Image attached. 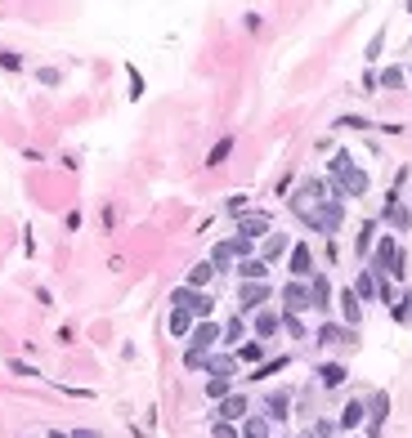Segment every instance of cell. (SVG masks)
I'll return each mask as SVG.
<instances>
[{
  "instance_id": "cell-44",
  "label": "cell",
  "mask_w": 412,
  "mask_h": 438,
  "mask_svg": "<svg viewBox=\"0 0 412 438\" xmlns=\"http://www.w3.org/2000/svg\"><path fill=\"white\" fill-rule=\"evenodd\" d=\"M301 438H314V434H301Z\"/></svg>"
},
{
  "instance_id": "cell-20",
  "label": "cell",
  "mask_w": 412,
  "mask_h": 438,
  "mask_svg": "<svg viewBox=\"0 0 412 438\" xmlns=\"http://www.w3.org/2000/svg\"><path fill=\"white\" fill-rule=\"evenodd\" d=\"M238 273H242V282H265L269 264H265V260H242V264H238Z\"/></svg>"
},
{
  "instance_id": "cell-29",
  "label": "cell",
  "mask_w": 412,
  "mask_h": 438,
  "mask_svg": "<svg viewBox=\"0 0 412 438\" xmlns=\"http://www.w3.org/2000/svg\"><path fill=\"white\" fill-rule=\"evenodd\" d=\"M193 300H197V291H189V286H179V291L171 295V305H175V309H189V313H193Z\"/></svg>"
},
{
  "instance_id": "cell-5",
  "label": "cell",
  "mask_w": 412,
  "mask_h": 438,
  "mask_svg": "<svg viewBox=\"0 0 412 438\" xmlns=\"http://www.w3.org/2000/svg\"><path fill=\"white\" fill-rule=\"evenodd\" d=\"M269 300V282H242V291H238V305L251 313V309H260Z\"/></svg>"
},
{
  "instance_id": "cell-35",
  "label": "cell",
  "mask_w": 412,
  "mask_h": 438,
  "mask_svg": "<svg viewBox=\"0 0 412 438\" xmlns=\"http://www.w3.org/2000/svg\"><path fill=\"white\" fill-rule=\"evenodd\" d=\"M394 317H399V322H412V291L399 300V305H394Z\"/></svg>"
},
{
  "instance_id": "cell-43",
  "label": "cell",
  "mask_w": 412,
  "mask_h": 438,
  "mask_svg": "<svg viewBox=\"0 0 412 438\" xmlns=\"http://www.w3.org/2000/svg\"><path fill=\"white\" fill-rule=\"evenodd\" d=\"M49 438H68V434H49Z\"/></svg>"
},
{
  "instance_id": "cell-21",
  "label": "cell",
  "mask_w": 412,
  "mask_h": 438,
  "mask_svg": "<svg viewBox=\"0 0 412 438\" xmlns=\"http://www.w3.org/2000/svg\"><path fill=\"white\" fill-rule=\"evenodd\" d=\"M273 331H278V313H269V309H260V313H256V335H260V340H269Z\"/></svg>"
},
{
  "instance_id": "cell-8",
  "label": "cell",
  "mask_w": 412,
  "mask_h": 438,
  "mask_svg": "<svg viewBox=\"0 0 412 438\" xmlns=\"http://www.w3.org/2000/svg\"><path fill=\"white\" fill-rule=\"evenodd\" d=\"M189 349H197V353H206V349H216V340H220V327L216 322H197L193 327V335H189Z\"/></svg>"
},
{
  "instance_id": "cell-34",
  "label": "cell",
  "mask_w": 412,
  "mask_h": 438,
  "mask_svg": "<svg viewBox=\"0 0 412 438\" xmlns=\"http://www.w3.org/2000/svg\"><path fill=\"white\" fill-rule=\"evenodd\" d=\"M228 250H233V260H238V255L251 260V242H246V238H228Z\"/></svg>"
},
{
  "instance_id": "cell-9",
  "label": "cell",
  "mask_w": 412,
  "mask_h": 438,
  "mask_svg": "<svg viewBox=\"0 0 412 438\" xmlns=\"http://www.w3.org/2000/svg\"><path fill=\"white\" fill-rule=\"evenodd\" d=\"M386 224H394L399 233H403V228H412V210H408L394 193H390V201H386Z\"/></svg>"
},
{
  "instance_id": "cell-14",
  "label": "cell",
  "mask_w": 412,
  "mask_h": 438,
  "mask_svg": "<svg viewBox=\"0 0 412 438\" xmlns=\"http://www.w3.org/2000/svg\"><path fill=\"white\" fill-rule=\"evenodd\" d=\"M309 300H314V309H327V305H332V282H327V277H309Z\"/></svg>"
},
{
  "instance_id": "cell-33",
  "label": "cell",
  "mask_w": 412,
  "mask_h": 438,
  "mask_svg": "<svg viewBox=\"0 0 412 438\" xmlns=\"http://www.w3.org/2000/svg\"><path fill=\"white\" fill-rule=\"evenodd\" d=\"M381 86L399 90V86H403V67H386V72H381Z\"/></svg>"
},
{
  "instance_id": "cell-25",
  "label": "cell",
  "mask_w": 412,
  "mask_h": 438,
  "mask_svg": "<svg viewBox=\"0 0 412 438\" xmlns=\"http://www.w3.org/2000/svg\"><path fill=\"white\" fill-rule=\"evenodd\" d=\"M206 394L224 402V398H228V376H211V380H206Z\"/></svg>"
},
{
  "instance_id": "cell-18",
  "label": "cell",
  "mask_w": 412,
  "mask_h": 438,
  "mask_svg": "<svg viewBox=\"0 0 412 438\" xmlns=\"http://www.w3.org/2000/svg\"><path fill=\"white\" fill-rule=\"evenodd\" d=\"M363 420H368V407H363V402H345V412H341V425L345 429H354V425H363Z\"/></svg>"
},
{
  "instance_id": "cell-26",
  "label": "cell",
  "mask_w": 412,
  "mask_h": 438,
  "mask_svg": "<svg viewBox=\"0 0 412 438\" xmlns=\"http://www.w3.org/2000/svg\"><path fill=\"white\" fill-rule=\"evenodd\" d=\"M211 309H216V300L197 291V300H193V317H202V322H206V317H211Z\"/></svg>"
},
{
  "instance_id": "cell-11",
  "label": "cell",
  "mask_w": 412,
  "mask_h": 438,
  "mask_svg": "<svg viewBox=\"0 0 412 438\" xmlns=\"http://www.w3.org/2000/svg\"><path fill=\"white\" fill-rule=\"evenodd\" d=\"M341 313H345V327L354 331V322L363 317V300L354 295V286H350V291H341Z\"/></svg>"
},
{
  "instance_id": "cell-32",
  "label": "cell",
  "mask_w": 412,
  "mask_h": 438,
  "mask_svg": "<svg viewBox=\"0 0 412 438\" xmlns=\"http://www.w3.org/2000/svg\"><path fill=\"white\" fill-rule=\"evenodd\" d=\"M350 165H354V161H350V153H336L332 161H327V170H332V179H336V175H345V170H350Z\"/></svg>"
},
{
  "instance_id": "cell-40",
  "label": "cell",
  "mask_w": 412,
  "mask_h": 438,
  "mask_svg": "<svg viewBox=\"0 0 412 438\" xmlns=\"http://www.w3.org/2000/svg\"><path fill=\"white\" fill-rule=\"evenodd\" d=\"M211 434H216V438H242L233 425H224V420H216V429H211Z\"/></svg>"
},
{
  "instance_id": "cell-27",
  "label": "cell",
  "mask_w": 412,
  "mask_h": 438,
  "mask_svg": "<svg viewBox=\"0 0 412 438\" xmlns=\"http://www.w3.org/2000/svg\"><path fill=\"white\" fill-rule=\"evenodd\" d=\"M228 153H233V139H220L216 148H211V157H206V165H220V161H224Z\"/></svg>"
},
{
  "instance_id": "cell-30",
  "label": "cell",
  "mask_w": 412,
  "mask_h": 438,
  "mask_svg": "<svg viewBox=\"0 0 412 438\" xmlns=\"http://www.w3.org/2000/svg\"><path fill=\"white\" fill-rule=\"evenodd\" d=\"M283 250H287V238H283V233H273V238L265 242V264H269L273 255H283Z\"/></svg>"
},
{
  "instance_id": "cell-15",
  "label": "cell",
  "mask_w": 412,
  "mask_h": 438,
  "mask_svg": "<svg viewBox=\"0 0 412 438\" xmlns=\"http://www.w3.org/2000/svg\"><path fill=\"white\" fill-rule=\"evenodd\" d=\"M376 291H381V277H376L372 268H363V273H358V282H354V295H358V300H372Z\"/></svg>"
},
{
  "instance_id": "cell-42",
  "label": "cell",
  "mask_w": 412,
  "mask_h": 438,
  "mask_svg": "<svg viewBox=\"0 0 412 438\" xmlns=\"http://www.w3.org/2000/svg\"><path fill=\"white\" fill-rule=\"evenodd\" d=\"M68 438H99V434H94V429H72Z\"/></svg>"
},
{
  "instance_id": "cell-36",
  "label": "cell",
  "mask_w": 412,
  "mask_h": 438,
  "mask_svg": "<svg viewBox=\"0 0 412 438\" xmlns=\"http://www.w3.org/2000/svg\"><path fill=\"white\" fill-rule=\"evenodd\" d=\"M283 367H287V358H273V362H265V367H260V372H256L251 380H265V376H273V372H283Z\"/></svg>"
},
{
  "instance_id": "cell-1",
  "label": "cell",
  "mask_w": 412,
  "mask_h": 438,
  "mask_svg": "<svg viewBox=\"0 0 412 438\" xmlns=\"http://www.w3.org/2000/svg\"><path fill=\"white\" fill-rule=\"evenodd\" d=\"M372 268H376V273H390V277H403L408 273V255L399 250L394 238H381V242H376V255H372Z\"/></svg>"
},
{
  "instance_id": "cell-3",
  "label": "cell",
  "mask_w": 412,
  "mask_h": 438,
  "mask_svg": "<svg viewBox=\"0 0 412 438\" xmlns=\"http://www.w3.org/2000/svg\"><path fill=\"white\" fill-rule=\"evenodd\" d=\"M283 305H287V313H296V317H301L305 309H314L309 286H305V282H287V286H283Z\"/></svg>"
},
{
  "instance_id": "cell-41",
  "label": "cell",
  "mask_w": 412,
  "mask_h": 438,
  "mask_svg": "<svg viewBox=\"0 0 412 438\" xmlns=\"http://www.w3.org/2000/svg\"><path fill=\"white\" fill-rule=\"evenodd\" d=\"M332 434H336L332 420H318V425H314V438H332Z\"/></svg>"
},
{
  "instance_id": "cell-6",
  "label": "cell",
  "mask_w": 412,
  "mask_h": 438,
  "mask_svg": "<svg viewBox=\"0 0 412 438\" xmlns=\"http://www.w3.org/2000/svg\"><path fill=\"white\" fill-rule=\"evenodd\" d=\"M386 412H390V394H386V389H376V394H372V407H368V434H372V438L381 434Z\"/></svg>"
},
{
  "instance_id": "cell-7",
  "label": "cell",
  "mask_w": 412,
  "mask_h": 438,
  "mask_svg": "<svg viewBox=\"0 0 412 438\" xmlns=\"http://www.w3.org/2000/svg\"><path fill=\"white\" fill-rule=\"evenodd\" d=\"M291 277L296 282H305V277H314V255H309V246H291Z\"/></svg>"
},
{
  "instance_id": "cell-23",
  "label": "cell",
  "mask_w": 412,
  "mask_h": 438,
  "mask_svg": "<svg viewBox=\"0 0 412 438\" xmlns=\"http://www.w3.org/2000/svg\"><path fill=\"white\" fill-rule=\"evenodd\" d=\"M206 372H211V376H233V358H228V353H220V358L206 362Z\"/></svg>"
},
{
  "instance_id": "cell-17",
  "label": "cell",
  "mask_w": 412,
  "mask_h": 438,
  "mask_svg": "<svg viewBox=\"0 0 412 438\" xmlns=\"http://www.w3.org/2000/svg\"><path fill=\"white\" fill-rule=\"evenodd\" d=\"M345 367L341 362H327V367H318V380H323V389H336V384H345Z\"/></svg>"
},
{
  "instance_id": "cell-19",
  "label": "cell",
  "mask_w": 412,
  "mask_h": 438,
  "mask_svg": "<svg viewBox=\"0 0 412 438\" xmlns=\"http://www.w3.org/2000/svg\"><path fill=\"white\" fill-rule=\"evenodd\" d=\"M211 277H216V268H211V260H206V264H193V268H189V291H202V286H206Z\"/></svg>"
},
{
  "instance_id": "cell-45",
  "label": "cell",
  "mask_w": 412,
  "mask_h": 438,
  "mask_svg": "<svg viewBox=\"0 0 412 438\" xmlns=\"http://www.w3.org/2000/svg\"><path fill=\"white\" fill-rule=\"evenodd\" d=\"M408 14H412V5H408Z\"/></svg>"
},
{
  "instance_id": "cell-37",
  "label": "cell",
  "mask_w": 412,
  "mask_h": 438,
  "mask_svg": "<svg viewBox=\"0 0 412 438\" xmlns=\"http://www.w3.org/2000/svg\"><path fill=\"white\" fill-rule=\"evenodd\" d=\"M211 358H206V353H197V349H189L184 353V367H189V372H197V367H206Z\"/></svg>"
},
{
  "instance_id": "cell-2",
  "label": "cell",
  "mask_w": 412,
  "mask_h": 438,
  "mask_svg": "<svg viewBox=\"0 0 412 438\" xmlns=\"http://www.w3.org/2000/svg\"><path fill=\"white\" fill-rule=\"evenodd\" d=\"M363 193H368V175L358 165H350L345 175L332 179V197H363Z\"/></svg>"
},
{
  "instance_id": "cell-24",
  "label": "cell",
  "mask_w": 412,
  "mask_h": 438,
  "mask_svg": "<svg viewBox=\"0 0 412 438\" xmlns=\"http://www.w3.org/2000/svg\"><path fill=\"white\" fill-rule=\"evenodd\" d=\"M228 264H233V250H228V242H220V246H216V255H211V268L220 273V268H228Z\"/></svg>"
},
{
  "instance_id": "cell-4",
  "label": "cell",
  "mask_w": 412,
  "mask_h": 438,
  "mask_svg": "<svg viewBox=\"0 0 412 438\" xmlns=\"http://www.w3.org/2000/svg\"><path fill=\"white\" fill-rule=\"evenodd\" d=\"M265 233H269V215H265V210H256V215H238V238L256 242V238H265Z\"/></svg>"
},
{
  "instance_id": "cell-28",
  "label": "cell",
  "mask_w": 412,
  "mask_h": 438,
  "mask_svg": "<svg viewBox=\"0 0 412 438\" xmlns=\"http://www.w3.org/2000/svg\"><path fill=\"white\" fill-rule=\"evenodd\" d=\"M372 233H376V224L368 219V224L358 228V242H354V250H358V255H368V246H372Z\"/></svg>"
},
{
  "instance_id": "cell-13",
  "label": "cell",
  "mask_w": 412,
  "mask_h": 438,
  "mask_svg": "<svg viewBox=\"0 0 412 438\" xmlns=\"http://www.w3.org/2000/svg\"><path fill=\"white\" fill-rule=\"evenodd\" d=\"M350 340H354L350 327H336V322H323L318 327V345H350Z\"/></svg>"
},
{
  "instance_id": "cell-31",
  "label": "cell",
  "mask_w": 412,
  "mask_h": 438,
  "mask_svg": "<svg viewBox=\"0 0 412 438\" xmlns=\"http://www.w3.org/2000/svg\"><path fill=\"white\" fill-rule=\"evenodd\" d=\"M220 335H224L228 345H238V340H242V317H228V322H224V331H220Z\"/></svg>"
},
{
  "instance_id": "cell-39",
  "label": "cell",
  "mask_w": 412,
  "mask_h": 438,
  "mask_svg": "<svg viewBox=\"0 0 412 438\" xmlns=\"http://www.w3.org/2000/svg\"><path fill=\"white\" fill-rule=\"evenodd\" d=\"M238 358H242V362H256V358H260V345H256V340H251V345H242V349H238Z\"/></svg>"
},
{
  "instance_id": "cell-22",
  "label": "cell",
  "mask_w": 412,
  "mask_h": 438,
  "mask_svg": "<svg viewBox=\"0 0 412 438\" xmlns=\"http://www.w3.org/2000/svg\"><path fill=\"white\" fill-rule=\"evenodd\" d=\"M242 438H269V416H251L242 425Z\"/></svg>"
},
{
  "instance_id": "cell-38",
  "label": "cell",
  "mask_w": 412,
  "mask_h": 438,
  "mask_svg": "<svg viewBox=\"0 0 412 438\" xmlns=\"http://www.w3.org/2000/svg\"><path fill=\"white\" fill-rule=\"evenodd\" d=\"M287 331L296 335V340H305V322H301V317H296V313H287Z\"/></svg>"
},
{
  "instance_id": "cell-16",
  "label": "cell",
  "mask_w": 412,
  "mask_h": 438,
  "mask_svg": "<svg viewBox=\"0 0 412 438\" xmlns=\"http://www.w3.org/2000/svg\"><path fill=\"white\" fill-rule=\"evenodd\" d=\"M171 335H179V340H184V335H193V313L189 309H171Z\"/></svg>"
},
{
  "instance_id": "cell-10",
  "label": "cell",
  "mask_w": 412,
  "mask_h": 438,
  "mask_svg": "<svg viewBox=\"0 0 412 438\" xmlns=\"http://www.w3.org/2000/svg\"><path fill=\"white\" fill-rule=\"evenodd\" d=\"M216 416L224 420V425H233V420H242V416H246V398H242V394H228L220 407H216Z\"/></svg>"
},
{
  "instance_id": "cell-12",
  "label": "cell",
  "mask_w": 412,
  "mask_h": 438,
  "mask_svg": "<svg viewBox=\"0 0 412 438\" xmlns=\"http://www.w3.org/2000/svg\"><path fill=\"white\" fill-rule=\"evenodd\" d=\"M265 407H269V420H287V416H291V394H287V389H273V394L265 398Z\"/></svg>"
}]
</instances>
